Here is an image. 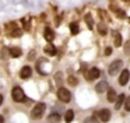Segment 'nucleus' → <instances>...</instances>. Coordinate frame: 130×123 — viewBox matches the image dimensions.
Returning <instances> with one entry per match:
<instances>
[{
	"label": "nucleus",
	"mask_w": 130,
	"mask_h": 123,
	"mask_svg": "<svg viewBox=\"0 0 130 123\" xmlns=\"http://www.w3.org/2000/svg\"><path fill=\"white\" fill-rule=\"evenodd\" d=\"M11 95H13V99L15 101V102H25V94H24L23 88L21 87H14L11 91Z\"/></svg>",
	"instance_id": "nucleus-1"
},
{
	"label": "nucleus",
	"mask_w": 130,
	"mask_h": 123,
	"mask_svg": "<svg viewBox=\"0 0 130 123\" xmlns=\"http://www.w3.org/2000/svg\"><path fill=\"white\" fill-rule=\"evenodd\" d=\"M45 109H46L45 103H37V105L34 106V109H32V112H31V117L32 119H39V117H42Z\"/></svg>",
	"instance_id": "nucleus-2"
},
{
	"label": "nucleus",
	"mask_w": 130,
	"mask_h": 123,
	"mask_svg": "<svg viewBox=\"0 0 130 123\" xmlns=\"http://www.w3.org/2000/svg\"><path fill=\"white\" fill-rule=\"evenodd\" d=\"M57 98H59L62 102L67 103V102H70V99H71V94H70V91H69V89L60 87V88L57 89Z\"/></svg>",
	"instance_id": "nucleus-3"
},
{
	"label": "nucleus",
	"mask_w": 130,
	"mask_h": 123,
	"mask_svg": "<svg viewBox=\"0 0 130 123\" xmlns=\"http://www.w3.org/2000/svg\"><path fill=\"white\" fill-rule=\"evenodd\" d=\"M123 66V62L122 60H115V62H112V63L109 64V69H108V71H109V74L110 75H115L116 73L119 71V69Z\"/></svg>",
	"instance_id": "nucleus-4"
},
{
	"label": "nucleus",
	"mask_w": 130,
	"mask_h": 123,
	"mask_svg": "<svg viewBox=\"0 0 130 123\" xmlns=\"http://www.w3.org/2000/svg\"><path fill=\"white\" fill-rule=\"evenodd\" d=\"M99 74H101V71H99L96 67H92V69L88 71V74H87V80L88 81H92V80H95V78H98Z\"/></svg>",
	"instance_id": "nucleus-5"
},
{
	"label": "nucleus",
	"mask_w": 130,
	"mask_h": 123,
	"mask_svg": "<svg viewBox=\"0 0 130 123\" xmlns=\"http://www.w3.org/2000/svg\"><path fill=\"white\" fill-rule=\"evenodd\" d=\"M31 74H32V70H31V67H29V66H24L23 69H21V71H20V77L23 78V80L29 78V77H31Z\"/></svg>",
	"instance_id": "nucleus-6"
},
{
	"label": "nucleus",
	"mask_w": 130,
	"mask_h": 123,
	"mask_svg": "<svg viewBox=\"0 0 130 123\" xmlns=\"http://www.w3.org/2000/svg\"><path fill=\"white\" fill-rule=\"evenodd\" d=\"M129 77H130L129 70H123L122 74H120V77H119V84H120V85H126L127 81H129Z\"/></svg>",
	"instance_id": "nucleus-7"
},
{
	"label": "nucleus",
	"mask_w": 130,
	"mask_h": 123,
	"mask_svg": "<svg viewBox=\"0 0 130 123\" xmlns=\"http://www.w3.org/2000/svg\"><path fill=\"white\" fill-rule=\"evenodd\" d=\"M106 98H108V102H116V99H118V95H116L115 89H112V88H108Z\"/></svg>",
	"instance_id": "nucleus-8"
},
{
	"label": "nucleus",
	"mask_w": 130,
	"mask_h": 123,
	"mask_svg": "<svg viewBox=\"0 0 130 123\" xmlns=\"http://www.w3.org/2000/svg\"><path fill=\"white\" fill-rule=\"evenodd\" d=\"M99 117H101L102 122H108V120L110 119V111H108V109L99 111Z\"/></svg>",
	"instance_id": "nucleus-9"
},
{
	"label": "nucleus",
	"mask_w": 130,
	"mask_h": 123,
	"mask_svg": "<svg viewBox=\"0 0 130 123\" xmlns=\"http://www.w3.org/2000/svg\"><path fill=\"white\" fill-rule=\"evenodd\" d=\"M95 89H96L98 94L105 92L108 89V83H106V81H101V83H98V84H96V87H95Z\"/></svg>",
	"instance_id": "nucleus-10"
},
{
	"label": "nucleus",
	"mask_w": 130,
	"mask_h": 123,
	"mask_svg": "<svg viewBox=\"0 0 130 123\" xmlns=\"http://www.w3.org/2000/svg\"><path fill=\"white\" fill-rule=\"evenodd\" d=\"M43 36H45V39L48 42H52L55 39V34H53V31H52L51 28H45V34H43Z\"/></svg>",
	"instance_id": "nucleus-11"
},
{
	"label": "nucleus",
	"mask_w": 130,
	"mask_h": 123,
	"mask_svg": "<svg viewBox=\"0 0 130 123\" xmlns=\"http://www.w3.org/2000/svg\"><path fill=\"white\" fill-rule=\"evenodd\" d=\"M43 50H45V53H46V55H49V56H55V55H56V52H57L56 48H55L53 45H46Z\"/></svg>",
	"instance_id": "nucleus-12"
},
{
	"label": "nucleus",
	"mask_w": 130,
	"mask_h": 123,
	"mask_svg": "<svg viewBox=\"0 0 130 123\" xmlns=\"http://www.w3.org/2000/svg\"><path fill=\"white\" fill-rule=\"evenodd\" d=\"M48 122L49 123H59L60 122V115L59 113H51L49 115V117H48Z\"/></svg>",
	"instance_id": "nucleus-13"
},
{
	"label": "nucleus",
	"mask_w": 130,
	"mask_h": 123,
	"mask_svg": "<svg viewBox=\"0 0 130 123\" xmlns=\"http://www.w3.org/2000/svg\"><path fill=\"white\" fill-rule=\"evenodd\" d=\"M21 49L20 48H10V55L13 56V57H20L21 56Z\"/></svg>",
	"instance_id": "nucleus-14"
},
{
	"label": "nucleus",
	"mask_w": 130,
	"mask_h": 123,
	"mask_svg": "<svg viewBox=\"0 0 130 123\" xmlns=\"http://www.w3.org/2000/svg\"><path fill=\"white\" fill-rule=\"evenodd\" d=\"M96 28H98V31H99V34H101V35H106L108 28H106V25H105V22H99V24L96 25Z\"/></svg>",
	"instance_id": "nucleus-15"
},
{
	"label": "nucleus",
	"mask_w": 130,
	"mask_h": 123,
	"mask_svg": "<svg viewBox=\"0 0 130 123\" xmlns=\"http://www.w3.org/2000/svg\"><path fill=\"white\" fill-rule=\"evenodd\" d=\"M123 101H124V95L120 94V95H119V98L116 99V103H115V109H116V111H119V109H120V106H122V103H123Z\"/></svg>",
	"instance_id": "nucleus-16"
},
{
	"label": "nucleus",
	"mask_w": 130,
	"mask_h": 123,
	"mask_svg": "<svg viewBox=\"0 0 130 123\" xmlns=\"http://www.w3.org/2000/svg\"><path fill=\"white\" fill-rule=\"evenodd\" d=\"M85 22H87V25H88L90 29H92V28H94V21H92L91 14H85Z\"/></svg>",
	"instance_id": "nucleus-17"
},
{
	"label": "nucleus",
	"mask_w": 130,
	"mask_h": 123,
	"mask_svg": "<svg viewBox=\"0 0 130 123\" xmlns=\"http://www.w3.org/2000/svg\"><path fill=\"white\" fill-rule=\"evenodd\" d=\"M73 117H74V111H71V109H69V111L66 112V115H64V119H66V122H71V120H73Z\"/></svg>",
	"instance_id": "nucleus-18"
},
{
	"label": "nucleus",
	"mask_w": 130,
	"mask_h": 123,
	"mask_svg": "<svg viewBox=\"0 0 130 123\" xmlns=\"http://www.w3.org/2000/svg\"><path fill=\"white\" fill-rule=\"evenodd\" d=\"M70 31H71V34H78V31H80L78 24H77V22H71L70 24Z\"/></svg>",
	"instance_id": "nucleus-19"
},
{
	"label": "nucleus",
	"mask_w": 130,
	"mask_h": 123,
	"mask_svg": "<svg viewBox=\"0 0 130 123\" xmlns=\"http://www.w3.org/2000/svg\"><path fill=\"white\" fill-rule=\"evenodd\" d=\"M67 81H69L70 85H77V83H78V80H77L76 77H73V75H70V77L67 78Z\"/></svg>",
	"instance_id": "nucleus-20"
},
{
	"label": "nucleus",
	"mask_w": 130,
	"mask_h": 123,
	"mask_svg": "<svg viewBox=\"0 0 130 123\" xmlns=\"http://www.w3.org/2000/svg\"><path fill=\"white\" fill-rule=\"evenodd\" d=\"M99 16H101V17H102V18H104V20H105V21H108V22H109V21H110V18H109V16H108V14H106V13H105V11H104V10H99Z\"/></svg>",
	"instance_id": "nucleus-21"
},
{
	"label": "nucleus",
	"mask_w": 130,
	"mask_h": 123,
	"mask_svg": "<svg viewBox=\"0 0 130 123\" xmlns=\"http://www.w3.org/2000/svg\"><path fill=\"white\" fill-rule=\"evenodd\" d=\"M120 45H122V36L120 35H116L115 36V46H120Z\"/></svg>",
	"instance_id": "nucleus-22"
},
{
	"label": "nucleus",
	"mask_w": 130,
	"mask_h": 123,
	"mask_svg": "<svg viewBox=\"0 0 130 123\" xmlns=\"http://www.w3.org/2000/svg\"><path fill=\"white\" fill-rule=\"evenodd\" d=\"M124 53H126V55H130V39L126 42V45H124Z\"/></svg>",
	"instance_id": "nucleus-23"
},
{
	"label": "nucleus",
	"mask_w": 130,
	"mask_h": 123,
	"mask_svg": "<svg viewBox=\"0 0 130 123\" xmlns=\"http://www.w3.org/2000/svg\"><path fill=\"white\" fill-rule=\"evenodd\" d=\"M55 78H56V84H57V85H60V83H62V73H56Z\"/></svg>",
	"instance_id": "nucleus-24"
},
{
	"label": "nucleus",
	"mask_w": 130,
	"mask_h": 123,
	"mask_svg": "<svg viewBox=\"0 0 130 123\" xmlns=\"http://www.w3.org/2000/svg\"><path fill=\"white\" fill-rule=\"evenodd\" d=\"M116 16H118L119 18H124V17H126V13H124L123 10H116Z\"/></svg>",
	"instance_id": "nucleus-25"
},
{
	"label": "nucleus",
	"mask_w": 130,
	"mask_h": 123,
	"mask_svg": "<svg viewBox=\"0 0 130 123\" xmlns=\"http://www.w3.org/2000/svg\"><path fill=\"white\" fill-rule=\"evenodd\" d=\"M11 36H14V38H17V36H21V29H15V31H13L11 32Z\"/></svg>",
	"instance_id": "nucleus-26"
},
{
	"label": "nucleus",
	"mask_w": 130,
	"mask_h": 123,
	"mask_svg": "<svg viewBox=\"0 0 130 123\" xmlns=\"http://www.w3.org/2000/svg\"><path fill=\"white\" fill-rule=\"evenodd\" d=\"M84 123H98V120H96L95 117H87Z\"/></svg>",
	"instance_id": "nucleus-27"
},
{
	"label": "nucleus",
	"mask_w": 130,
	"mask_h": 123,
	"mask_svg": "<svg viewBox=\"0 0 130 123\" xmlns=\"http://www.w3.org/2000/svg\"><path fill=\"white\" fill-rule=\"evenodd\" d=\"M126 111L130 112V97L127 98V101H126Z\"/></svg>",
	"instance_id": "nucleus-28"
},
{
	"label": "nucleus",
	"mask_w": 130,
	"mask_h": 123,
	"mask_svg": "<svg viewBox=\"0 0 130 123\" xmlns=\"http://www.w3.org/2000/svg\"><path fill=\"white\" fill-rule=\"evenodd\" d=\"M110 53H112V49H110V48H106V49H105V55H110Z\"/></svg>",
	"instance_id": "nucleus-29"
},
{
	"label": "nucleus",
	"mask_w": 130,
	"mask_h": 123,
	"mask_svg": "<svg viewBox=\"0 0 130 123\" xmlns=\"http://www.w3.org/2000/svg\"><path fill=\"white\" fill-rule=\"evenodd\" d=\"M24 28H25V29H29V22H27L25 20H24Z\"/></svg>",
	"instance_id": "nucleus-30"
},
{
	"label": "nucleus",
	"mask_w": 130,
	"mask_h": 123,
	"mask_svg": "<svg viewBox=\"0 0 130 123\" xmlns=\"http://www.w3.org/2000/svg\"><path fill=\"white\" fill-rule=\"evenodd\" d=\"M34 55H35V52H34V50H32V52H31V53H29V55H28V59H29V60H32V59H34Z\"/></svg>",
	"instance_id": "nucleus-31"
},
{
	"label": "nucleus",
	"mask_w": 130,
	"mask_h": 123,
	"mask_svg": "<svg viewBox=\"0 0 130 123\" xmlns=\"http://www.w3.org/2000/svg\"><path fill=\"white\" fill-rule=\"evenodd\" d=\"M2 103H3V95H0V106H2Z\"/></svg>",
	"instance_id": "nucleus-32"
},
{
	"label": "nucleus",
	"mask_w": 130,
	"mask_h": 123,
	"mask_svg": "<svg viewBox=\"0 0 130 123\" xmlns=\"http://www.w3.org/2000/svg\"><path fill=\"white\" fill-rule=\"evenodd\" d=\"M0 123H4V117L3 116H0Z\"/></svg>",
	"instance_id": "nucleus-33"
},
{
	"label": "nucleus",
	"mask_w": 130,
	"mask_h": 123,
	"mask_svg": "<svg viewBox=\"0 0 130 123\" xmlns=\"http://www.w3.org/2000/svg\"><path fill=\"white\" fill-rule=\"evenodd\" d=\"M124 2H126V3H130V0H124Z\"/></svg>",
	"instance_id": "nucleus-34"
}]
</instances>
